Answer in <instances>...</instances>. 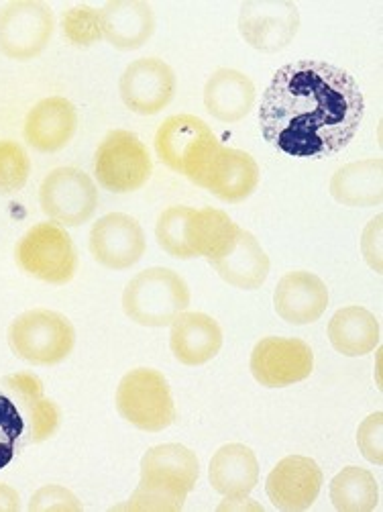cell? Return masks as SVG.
<instances>
[{
    "label": "cell",
    "mask_w": 383,
    "mask_h": 512,
    "mask_svg": "<svg viewBox=\"0 0 383 512\" xmlns=\"http://www.w3.org/2000/svg\"><path fill=\"white\" fill-rule=\"evenodd\" d=\"M331 502L339 512H371L381 502V490L369 470L347 466L331 480Z\"/></svg>",
    "instance_id": "cell-28"
},
{
    "label": "cell",
    "mask_w": 383,
    "mask_h": 512,
    "mask_svg": "<svg viewBox=\"0 0 383 512\" xmlns=\"http://www.w3.org/2000/svg\"><path fill=\"white\" fill-rule=\"evenodd\" d=\"M239 33L261 54H278L298 35L302 17L292 0H247L239 9Z\"/></svg>",
    "instance_id": "cell-11"
},
{
    "label": "cell",
    "mask_w": 383,
    "mask_h": 512,
    "mask_svg": "<svg viewBox=\"0 0 383 512\" xmlns=\"http://www.w3.org/2000/svg\"><path fill=\"white\" fill-rule=\"evenodd\" d=\"M19 510H21L19 492L13 486L0 482V512H19Z\"/></svg>",
    "instance_id": "cell-38"
},
{
    "label": "cell",
    "mask_w": 383,
    "mask_h": 512,
    "mask_svg": "<svg viewBox=\"0 0 383 512\" xmlns=\"http://www.w3.org/2000/svg\"><path fill=\"white\" fill-rule=\"evenodd\" d=\"M88 249L94 262L102 268L125 272L143 260L147 237L135 217L127 213H108L92 225Z\"/></svg>",
    "instance_id": "cell-13"
},
{
    "label": "cell",
    "mask_w": 383,
    "mask_h": 512,
    "mask_svg": "<svg viewBox=\"0 0 383 512\" xmlns=\"http://www.w3.org/2000/svg\"><path fill=\"white\" fill-rule=\"evenodd\" d=\"M29 512H45V510H66V512H80L82 502L80 498L66 486L60 484H45L33 492L29 504Z\"/></svg>",
    "instance_id": "cell-34"
},
{
    "label": "cell",
    "mask_w": 383,
    "mask_h": 512,
    "mask_svg": "<svg viewBox=\"0 0 383 512\" xmlns=\"http://www.w3.org/2000/svg\"><path fill=\"white\" fill-rule=\"evenodd\" d=\"M259 462L251 447L227 443L218 447L208 464V482L214 492L225 496H249L259 484Z\"/></svg>",
    "instance_id": "cell-22"
},
{
    "label": "cell",
    "mask_w": 383,
    "mask_h": 512,
    "mask_svg": "<svg viewBox=\"0 0 383 512\" xmlns=\"http://www.w3.org/2000/svg\"><path fill=\"white\" fill-rule=\"evenodd\" d=\"M190 231L194 258H204L212 264L235 247L241 227L225 211L204 207L192 211Z\"/></svg>",
    "instance_id": "cell-27"
},
{
    "label": "cell",
    "mask_w": 383,
    "mask_h": 512,
    "mask_svg": "<svg viewBox=\"0 0 383 512\" xmlns=\"http://www.w3.org/2000/svg\"><path fill=\"white\" fill-rule=\"evenodd\" d=\"M223 343V327L206 313L184 311L170 325V349L182 366L198 368L212 362Z\"/></svg>",
    "instance_id": "cell-19"
},
{
    "label": "cell",
    "mask_w": 383,
    "mask_h": 512,
    "mask_svg": "<svg viewBox=\"0 0 383 512\" xmlns=\"http://www.w3.org/2000/svg\"><path fill=\"white\" fill-rule=\"evenodd\" d=\"M243 510L263 512V506L249 496H225L223 502L218 504V512H243Z\"/></svg>",
    "instance_id": "cell-37"
},
{
    "label": "cell",
    "mask_w": 383,
    "mask_h": 512,
    "mask_svg": "<svg viewBox=\"0 0 383 512\" xmlns=\"http://www.w3.org/2000/svg\"><path fill=\"white\" fill-rule=\"evenodd\" d=\"M153 174L147 145L127 129L106 133L94 153V182L108 192L131 194L141 190Z\"/></svg>",
    "instance_id": "cell-7"
},
{
    "label": "cell",
    "mask_w": 383,
    "mask_h": 512,
    "mask_svg": "<svg viewBox=\"0 0 383 512\" xmlns=\"http://www.w3.org/2000/svg\"><path fill=\"white\" fill-rule=\"evenodd\" d=\"M363 115V92L347 70L300 60L273 74L259 127L269 145L292 158H328L355 139Z\"/></svg>",
    "instance_id": "cell-1"
},
{
    "label": "cell",
    "mask_w": 383,
    "mask_h": 512,
    "mask_svg": "<svg viewBox=\"0 0 383 512\" xmlns=\"http://www.w3.org/2000/svg\"><path fill=\"white\" fill-rule=\"evenodd\" d=\"M62 33L74 47H92L102 41L100 9L90 5H76L62 15Z\"/></svg>",
    "instance_id": "cell-33"
},
{
    "label": "cell",
    "mask_w": 383,
    "mask_h": 512,
    "mask_svg": "<svg viewBox=\"0 0 383 512\" xmlns=\"http://www.w3.org/2000/svg\"><path fill=\"white\" fill-rule=\"evenodd\" d=\"M192 211V207L176 204V207H168L163 211L155 223V237L159 247L176 260H194L190 231Z\"/></svg>",
    "instance_id": "cell-29"
},
{
    "label": "cell",
    "mask_w": 383,
    "mask_h": 512,
    "mask_svg": "<svg viewBox=\"0 0 383 512\" xmlns=\"http://www.w3.org/2000/svg\"><path fill=\"white\" fill-rule=\"evenodd\" d=\"M331 196L353 209L379 207L383 200V162L381 158H369L361 162H351L339 168L331 184H328Z\"/></svg>",
    "instance_id": "cell-24"
},
{
    "label": "cell",
    "mask_w": 383,
    "mask_h": 512,
    "mask_svg": "<svg viewBox=\"0 0 383 512\" xmlns=\"http://www.w3.org/2000/svg\"><path fill=\"white\" fill-rule=\"evenodd\" d=\"M190 492L184 488L159 480V478H141L129 502L123 504L129 510H153V512H178L184 508Z\"/></svg>",
    "instance_id": "cell-30"
},
{
    "label": "cell",
    "mask_w": 383,
    "mask_h": 512,
    "mask_svg": "<svg viewBox=\"0 0 383 512\" xmlns=\"http://www.w3.org/2000/svg\"><path fill=\"white\" fill-rule=\"evenodd\" d=\"M31 176V158L15 139H0V194H15Z\"/></svg>",
    "instance_id": "cell-32"
},
{
    "label": "cell",
    "mask_w": 383,
    "mask_h": 512,
    "mask_svg": "<svg viewBox=\"0 0 383 512\" xmlns=\"http://www.w3.org/2000/svg\"><path fill=\"white\" fill-rule=\"evenodd\" d=\"M15 262L33 280L64 286L78 272V249L66 227L43 221L33 225L15 247Z\"/></svg>",
    "instance_id": "cell-6"
},
{
    "label": "cell",
    "mask_w": 383,
    "mask_h": 512,
    "mask_svg": "<svg viewBox=\"0 0 383 512\" xmlns=\"http://www.w3.org/2000/svg\"><path fill=\"white\" fill-rule=\"evenodd\" d=\"M9 396L19 406L27 427V441L33 445L49 441L53 435L60 431L62 425V411L60 406L53 402L43 388V382L31 372H17L9 374L0 382Z\"/></svg>",
    "instance_id": "cell-18"
},
{
    "label": "cell",
    "mask_w": 383,
    "mask_h": 512,
    "mask_svg": "<svg viewBox=\"0 0 383 512\" xmlns=\"http://www.w3.org/2000/svg\"><path fill=\"white\" fill-rule=\"evenodd\" d=\"M192 300L188 282L170 268H147L123 290V311L141 327H170Z\"/></svg>",
    "instance_id": "cell-2"
},
{
    "label": "cell",
    "mask_w": 383,
    "mask_h": 512,
    "mask_svg": "<svg viewBox=\"0 0 383 512\" xmlns=\"http://www.w3.org/2000/svg\"><path fill=\"white\" fill-rule=\"evenodd\" d=\"M204 109L221 123H239L255 107V82L241 70L218 68L204 84Z\"/></svg>",
    "instance_id": "cell-20"
},
{
    "label": "cell",
    "mask_w": 383,
    "mask_h": 512,
    "mask_svg": "<svg viewBox=\"0 0 383 512\" xmlns=\"http://www.w3.org/2000/svg\"><path fill=\"white\" fill-rule=\"evenodd\" d=\"M56 15L43 0H11L0 7V54L15 62L39 58L53 39Z\"/></svg>",
    "instance_id": "cell-8"
},
{
    "label": "cell",
    "mask_w": 383,
    "mask_h": 512,
    "mask_svg": "<svg viewBox=\"0 0 383 512\" xmlns=\"http://www.w3.org/2000/svg\"><path fill=\"white\" fill-rule=\"evenodd\" d=\"M102 39L121 51L143 47L155 33V11L145 0H108L100 7Z\"/></svg>",
    "instance_id": "cell-21"
},
{
    "label": "cell",
    "mask_w": 383,
    "mask_h": 512,
    "mask_svg": "<svg viewBox=\"0 0 383 512\" xmlns=\"http://www.w3.org/2000/svg\"><path fill=\"white\" fill-rule=\"evenodd\" d=\"M78 131V111L66 96H47L31 107L23 123L25 143L39 153H58Z\"/></svg>",
    "instance_id": "cell-15"
},
{
    "label": "cell",
    "mask_w": 383,
    "mask_h": 512,
    "mask_svg": "<svg viewBox=\"0 0 383 512\" xmlns=\"http://www.w3.org/2000/svg\"><path fill=\"white\" fill-rule=\"evenodd\" d=\"M357 447L373 466H383V413L367 415L357 429Z\"/></svg>",
    "instance_id": "cell-35"
},
{
    "label": "cell",
    "mask_w": 383,
    "mask_h": 512,
    "mask_svg": "<svg viewBox=\"0 0 383 512\" xmlns=\"http://www.w3.org/2000/svg\"><path fill=\"white\" fill-rule=\"evenodd\" d=\"M210 266L229 286L239 290H257L269 276L271 260L259 239L253 233L241 229L235 247L225 258L212 262Z\"/></svg>",
    "instance_id": "cell-23"
},
{
    "label": "cell",
    "mask_w": 383,
    "mask_h": 512,
    "mask_svg": "<svg viewBox=\"0 0 383 512\" xmlns=\"http://www.w3.org/2000/svg\"><path fill=\"white\" fill-rule=\"evenodd\" d=\"M331 294L322 278L308 270H294L280 278L273 290V309L294 327L316 323L328 309Z\"/></svg>",
    "instance_id": "cell-16"
},
{
    "label": "cell",
    "mask_w": 383,
    "mask_h": 512,
    "mask_svg": "<svg viewBox=\"0 0 383 512\" xmlns=\"http://www.w3.org/2000/svg\"><path fill=\"white\" fill-rule=\"evenodd\" d=\"M249 370L263 388H288L314 372V351L298 337H263L255 343Z\"/></svg>",
    "instance_id": "cell-10"
},
{
    "label": "cell",
    "mask_w": 383,
    "mask_h": 512,
    "mask_svg": "<svg viewBox=\"0 0 383 512\" xmlns=\"http://www.w3.org/2000/svg\"><path fill=\"white\" fill-rule=\"evenodd\" d=\"M141 478H159L192 492L200 478L198 455L182 443H161L141 457Z\"/></svg>",
    "instance_id": "cell-26"
},
{
    "label": "cell",
    "mask_w": 383,
    "mask_h": 512,
    "mask_svg": "<svg viewBox=\"0 0 383 512\" xmlns=\"http://www.w3.org/2000/svg\"><path fill=\"white\" fill-rule=\"evenodd\" d=\"M178 90L174 68L161 58H139L131 62L119 80L123 105L141 117L166 111Z\"/></svg>",
    "instance_id": "cell-12"
},
{
    "label": "cell",
    "mask_w": 383,
    "mask_h": 512,
    "mask_svg": "<svg viewBox=\"0 0 383 512\" xmlns=\"http://www.w3.org/2000/svg\"><path fill=\"white\" fill-rule=\"evenodd\" d=\"M25 445L29 441L23 415L9 392L0 386V470H5Z\"/></svg>",
    "instance_id": "cell-31"
},
{
    "label": "cell",
    "mask_w": 383,
    "mask_h": 512,
    "mask_svg": "<svg viewBox=\"0 0 383 512\" xmlns=\"http://www.w3.org/2000/svg\"><path fill=\"white\" fill-rule=\"evenodd\" d=\"M115 406L123 421L145 433L166 431L178 417L170 382L155 368L127 372L117 386Z\"/></svg>",
    "instance_id": "cell-5"
},
{
    "label": "cell",
    "mask_w": 383,
    "mask_h": 512,
    "mask_svg": "<svg viewBox=\"0 0 383 512\" xmlns=\"http://www.w3.org/2000/svg\"><path fill=\"white\" fill-rule=\"evenodd\" d=\"M11 351L29 366L53 368L66 362L76 347L72 321L51 309H31L21 313L7 331Z\"/></svg>",
    "instance_id": "cell-3"
},
{
    "label": "cell",
    "mask_w": 383,
    "mask_h": 512,
    "mask_svg": "<svg viewBox=\"0 0 383 512\" xmlns=\"http://www.w3.org/2000/svg\"><path fill=\"white\" fill-rule=\"evenodd\" d=\"M365 264L377 274H383V215H375L363 229L359 239Z\"/></svg>",
    "instance_id": "cell-36"
},
{
    "label": "cell",
    "mask_w": 383,
    "mask_h": 512,
    "mask_svg": "<svg viewBox=\"0 0 383 512\" xmlns=\"http://www.w3.org/2000/svg\"><path fill=\"white\" fill-rule=\"evenodd\" d=\"M322 482V470L312 457L288 455L271 468L265 494L282 512H304L320 496Z\"/></svg>",
    "instance_id": "cell-14"
},
{
    "label": "cell",
    "mask_w": 383,
    "mask_h": 512,
    "mask_svg": "<svg viewBox=\"0 0 383 512\" xmlns=\"http://www.w3.org/2000/svg\"><path fill=\"white\" fill-rule=\"evenodd\" d=\"M155 153L161 164L198 186L221 141L196 115H174L157 127Z\"/></svg>",
    "instance_id": "cell-4"
},
{
    "label": "cell",
    "mask_w": 383,
    "mask_h": 512,
    "mask_svg": "<svg viewBox=\"0 0 383 512\" xmlns=\"http://www.w3.org/2000/svg\"><path fill=\"white\" fill-rule=\"evenodd\" d=\"M328 341L345 357H363L379 349L381 325L379 319L363 306H345L328 321Z\"/></svg>",
    "instance_id": "cell-25"
},
{
    "label": "cell",
    "mask_w": 383,
    "mask_h": 512,
    "mask_svg": "<svg viewBox=\"0 0 383 512\" xmlns=\"http://www.w3.org/2000/svg\"><path fill=\"white\" fill-rule=\"evenodd\" d=\"M98 184L80 168L51 170L39 186V204L45 217L62 227H80L98 211Z\"/></svg>",
    "instance_id": "cell-9"
},
{
    "label": "cell",
    "mask_w": 383,
    "mask_h": 512,
    "mask_svg": "<svg viewBox=\"0 0 383 512\" xmlns=\"http://www.w3.org/2000/svg\"><path fill=\"white\" fill-rule=\"evenodd\" d=\"M259 180L261 170L251 153L221 145L198 186L218 200L239 204L257 190Z\"/></svg>",
    "instance_id": "cell-17"
}]
</instances>
